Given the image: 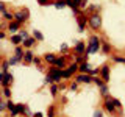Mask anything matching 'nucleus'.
Here are the masks:
<instances>
[{
    "mask_svg": "<svg viewBox=\"0 0 125 117\" xmlns=\"http://www.w3.org/2000/svg\"><path fill=\"white\" fill-rule=\"evenodd\" d=\"M27 19H28V11L27 10H19L14 13V20L19 22V23H23L27 22Z\"/></svg>",
    "mask_w": 125,
    "mask_h": 117,
    "instance_id": "7ed1b4c3",
    "label": "nucleus"
},
{
    "mask_svg": "<svg viewBox=\"0 0 125 117\" xmlns=\"http://www.w3.org/2000/svg\"><path fill=\"white\" fill-rule=\"evenodd\" d=\"M16 105H17V103H13L11 100H10V101H6V106H8V109H10L11 112H13L14 109H16Z\"/></svg>",
    "mask_w": 125,
    "mask_h": 117,
    "instance_id": "c756f323",
    "label": "nucleus"
},
{
    "mask_svg": "<svg viewBox=\"0 0 125 117\" xmlns=\"http://www.w3.org/2000/svg\"><path fill=\"white\" fill-rule=\"evenodd\" d=\"M10 61H3L2 62V75H3V73H8V67H10Z\"/></svg>",
    "mask_w": 125,
    "mask_h": 117,
    "instance_id": "b1692460",
    "label": "nucleus"
},
{
    "mask_svg": "<svg viewBox=\"0 0 125 117\" xmlns=\"http://www.w3.org/2000/svg\"><path fill=\"white\" fill-rule=\"evenodd\" d=\"M94 117H103V114H102L100 111H95V112H94Z\"/></svg>",
    "mask_w": 125,
    "mask_h": 117,
    "instance_id": "79ce46f5",
    "label": "nucleus"
},
{
    "mask_svg": "<svg viewBox=\"0 0 125 117\" xmlns=\"http://www.w3.org/2000/svg\"><path fill=\"white\" fill-rule=\"evenodd\" d=\"M75 52L78 55H84L86 53V45H84V42H77V45H75Z\"/></svg>",
    "mask_w": 125,
    "mask_h": 117,
    "instance_id": "f8f14e48",
    "label": "nucleus"
},
{
    "mask_svg": "<svg viewBox=\"0 0 125 117\" xmlns=\"http://www.w3.org/2000/svg\"><path fill=\"white\" fill-rule=\"evenodd\" d=\"M100 73H102L103 81H105V83H108V81H109V66H102Z\"/></svg>",
    "mask_w": 125,
    "mask_h": 117,
    "instance_id": "9d476101",
    "label": "nucleus"
},
{
    "mask_svg": "<svg viewBox=\"0 0 125 117\" xmlns=\"http://www.w3.org/2000/svg\"><path fill=\"white\" fill-rule=\"evenodd\" d=\"M113 59H114L116 62H124L125 64V58H122V56H113Z\"/></svg>",
    "mask_w": 125,
    "mask_h": 117,
    "instance_id": "72a5a7b5",
    "label": "nucleus"
},
{
    "mask_svg": "<svg viewBox=\"0 0 125 117\" xmlns=\"http://www.w3.org/2000/svg\"><path fill=\"white\" fill-rule=\"evenodd\" d=\"M102 52H103L105 55L109 53V45H108V42H102Z\"/></svg>",
    "mask_w": 125,
    "mask_h": 117,
    "instance_id": "a878e982",
    "label": "nucleus"
},
{
    "mask_svg": "<svg viewBox=\"0 0 125 117\" xmlns=\"http://www.w3.org/2000/svg\"><path fill=\"white\" fill-rule=\"evenodd\" d=\"M67 69H69V70H70L72 73H75L77 70H80V64H77V62H72V64H70Z\"/></svg>",
    "mask_w": 125,
    "mask_h": 117,
    "instance_id": "4be33fe9",
    "label": "nucleus"
},
{
    "mask_svg": "<svg viewBox=\"0 0 125 117\" xmlns=\"http://www.w3.org/2000/svg\"><path fill=\"white\" fill-rule=\"evenodd\" d=\"M50 91H52V95L55 97V95L58 94V86H56V84H52V88H50Z\"/></svg>",
    "mask_w": 125,
    "mask_h": 117,
    "instance_id": "473e14b6",
    "label": "nucleus"
},
{
    "mask_svg": "<svg viewBox=\"0 0 125 117\" xmlns=\"http://www.w3.org/2000/svg\"><path fill=\"white\" fill-rule=\"evenodd\" d=\"M3 95H5V97H11V91H10V88H5V89H3Z\"/></svg>",
    "mask_w": 125,
    "mask_h": 117,
    "instance_id": "e433bc0d",
    "label": "nucleus"
},
{
    "mask_svg": "<svg viewBox=\"0 0 125 117\" xmlns=\"http://www.w3.org/2000/svg\"><path fill=\"white\" fill-rule=\"evenodd\" d=\"M70 91H77V83H72V84H70Z\"/></svg>",
    "mask_w": 125,
    "mask_h": 117,
    "instance_id": "c03bdc74",
    "label": "nucleus"
},
{
    "mask_svg": "<svg viewBox=\"0 0 125 117\" xmlns=\"http://www.w3.org/2000/svg\"><path fill=\"white\" fill-rule=\"evenodd\" d=\"M92 81H94V83H95L97 86H99V88H102L103 84H106V83H105L102 78H99V77H92Z\"/></svg>",
    "mask_w": 125,
    "mask_h": 117,
    "instance_id": "5701e85b",
    "label": "nucleus"
},
{
    "mask_svg": "<svg viewBox=\"0 0 125 117\" xmlns=\"http://www.w3.org/2000/svg\"><path fill=\"white\" fill-rule=\"evenodd\" d=\"M53 114H55V106H53V105H50L49 111H47V117H55Z\"/></svg>",
    "mask_w": 125,
    "mask_h": 117,
    "instance_id": "c85d7f7f",
    "label": "nucleus"
},
{
    "mask_svg": "<svg viewBox=\"0 0 125 117\" xmlns=\"http://www.w3.org/2000/svg\"><path fill=\"white\" fill-rule=\"evenodd\" d=\"M89 75H91V77H95V75H99V69H92L91 72H89Z\"/></svg>",
    "mask_w": 125,
    "mask_h": 117,
    "instance_id": "58836bf2",
    "label": "nucleus"
},
{
    "mask_svg": "<svg viewBox=\"0 0 125 117\" xmlns=\"http://www.w3.org/2000/svg\"><path fill=\"white\" fill-rule=\"evenodd\" d=\"M73 2V5L78 6L80 10H86L88 8V0H72Z\"/></svg>",
    "mask_w": 125,
    "mask_h": 117,
    "instance_id": "4468645a",
    "label": "nucleus"
},
{
    "mask_svg": "<svg viewBox=\"0 0 125 117\" xmlns=\"http://www.w3.org/2000/svg\"><path fill=\"white\" fill-rule=\"evenodd\" d=\"M49 2H50V0H38V3L41 6H47V5H49Z\"/></svg>",
    "mask_w": 125,
    "mask_h": 117,
    "instance_id": "4c0bfd02",
    "label": "nucleus"
},
{
    "mask_svg": "<svg viewBox=\"0 0 125 117\" xmlns=\"http://www.w3.org/2000/svg\"><path fill=\"white\" fill-rule=\"evenodd\" d=\"M5 36H6V33H5V31H2V33H0V39H5Z\"/></svg>",
    "mask_w": 125,
    "mask_h": 117,
    "instance_id": "49530a36",
    "label": "nucleus"
},
{
    "mask_svg": "<svg viewBox=\"0 0 125 117\" xmlns=\"http://www.w3.org/2000/svg\"><path fill=\"white\" fill-rule=\"evenodd\" d=\"M0 109H2V112L5 111V109H8V106H6V103H5V101H2V103H0Z\"/></svg>",
    "mask_w": 125,
    "mask_h": 117,
    "instance_id": "ea45409f",
    "label": "nucleus"
},
{
    "mask_svg": "<svg viewBox=\"0 0 125 117\" xmlns=\"http://www.w3.org/2000/svg\"><path fill=\"white\" fill-rule=\"evenodd\" d=\"M34 42H36V39H34V38H28V39H25L22 44H23V47H25V49H30V47L34 45Z\"/></svg>",
    "mask_w": 125,
    "mask_h": 117,
    "instance_id": "a211bd4d",
    "label": "nucleus"
},
{
    "mask_svg": "<svg viewBox=\"0 0 125 117\" xmlns=\"http://www.w3.org/2000/svg\"><path fill=\"white\" fill-rule=\"evenodd\" d=\"M100 10V5H91V6H89L88 5V11H89V13H97V11H99Z\"/></svg>",
    "mask_w": 125,
    "mask_h": 117,
    "instance_id": "393cba45",
    "label": "nucleus"
},
{
    "mask_svg": "<svg viewBox=\"0 0 125 117\" xmlns=\"http://www.w3.org/2000/svg\"><path fill=\"white\" fill-rule=\"evenodd\" d=\"M73 75V73L72 72H70V70L69 69H66V70H62V78H70V77H72Z\"/></svg>",
    "mask_w": 125,
    "mask_h": 117,
    "instance_id": "7c9ffc66",
    "label": "nucleus"
},
{
    "mask_svg": "<svg viewBox=\"0 0 125 117\" xmlns=\"http://www.w3.org/2000/svg\"><path fill=\"white\" fill-rule=\"evenodd\" d=\"M19 34H21V36H22V39H23V41H25V39H28V38H30V36H28V33H27L25 30H22V31H21V33H19Z\"/></svg>",
    "mask_w": 125,
    "mask_h": 117,
    "instance_id": "c9c22d12",
    "label": "nucleus"
},
{
    "mask_svg": "<svg viewBox=\"0 0 125 117\" xmlns=\"http://www.w3.org/2000/svg\"><path fill=\"white\" fill-rule=\"evenodd\" d=\"M3 19H5V20L13 22V20H14V14H13V13H6V14H3Z\"/></svg>",
    "mask_w": 125,
    "mask_h": 117,
    "instance_id": "cd10ccee",
    "label": "nucleus"
},
{
    "mask_svg": "<svg viewBox=\"0 0 125 117\" xmlns=\"http://www.w3.org/2000/svg\"><path fill=\"white\" fill-rule=\"evenodd\" d=\"M11 42H13L14 45H19V44L23 42V39H22L21 34H13V36H11Z\"/></svg>",
    "mask_w": 125,
    "mask_h": 117,
    "instance_id": "f3484780",
    "label": "nucleus"
},
{
    "mask_svg": "<svg viewBox=\"0 0 125 117\" xmlns=\"http://www.w3.org/2000/svg\"><path fill=\"white\" fill-rule=\"evenodd\" d=\"M34 64H36V66H39V64H41V59H39V58H34Z\"/></svg>",
    "mask_w": 125,
    "mask_h": 117,
    "instance_id": "a18cd8bd",
    "label": "nucleus"
},
{
    "mask_svg": "<svg viewBox=\"0 0 125 117\" xmlns=\"http://www.w3.org/2000/svg\"><path fill=\"white\" fill-rule=\"evenodd\" d=\"M61 50H62V52H67V50H69V47L66 45V44H62V45H61Z\"/></svg>",
    "mask_w": 125,
    "mask_h": 117,
    "instance_id": "37998d69",
    "label": "nucleus"
},
{
    "mask_svg": "<svg viewBox=\"0 0 125 117\" xmlns=\"http://www.w3.org/2000/svg\"><path fill=\"white\" fill-rule=\"evenodd\" d=\"M22 112H28V108H27L23 103H17V105H16V109H14L13 112H11V116H14V117H16V116L22 114Z\"/></svg>",
    "mask_w": 125,
    "mask_h": 117,
    "instance_id": "0eeeda50",
    "label": "nucleus"
},
{
    "mask_svg": "<svg viewBox=\"0 0 125 117\" xmlns=\"http://www.w3.org/2000/svg\"><path fill=\"white\" fill-rule=\"evenodd\" d=\"M49 73L52 75L55 83H60V81H61V78H62V70L61 69H58V67H55V66H53V67L49 69Z\"/></svg>",
    "mask_w": 125,
    "mask_h": 117,
    "instance_id": "20e7f679",
    "label": "nucleus"
},
{
    "mask_svg": "<svg viewBox=\"0 0 125 117\" xmlns=\"http://www.w3.org/2000/svg\"><path fill=\"white\" fill-rule=\"evenodd\" d=\"M52 83H53V78H52V75L49 73V75L45 77V84H52Z\"/></svg>",
    "mask_w": 125,
    "mask_h": 117,
    "instance_id": "f704fd0d",
    "label": "nucleus"
},
{
    "mask_svg": "<svg viewBox=\"0 0 125 117\" xmlns=\"http://www.w3.org/2000/svg\"><path fill=\"white\" fill-rule=\"evenodd\" d=\"M91 64H89V62L88 61H84V62H81V64H80V72L81 73H89V72H91Z\"/></svg>",
    "mask_w": 125,
    "mask_h": 117,
    "instance_id": "ddd939ff",
    "label": "nucleus"
},
{
    "mask_svg": "<svg viewBox=\"0 0 125 117\" xmlns=\"http://www.w3.org/2000/svg\"><path fill=\"white\" fill-rule=\"evenodd\" d=\"M88 44H89V45H88V49H86V55H91V53H97V52H99L102 42H100L99 36H92L91 39H89Z\"/></svg>",
    "mask_w": 125,
    "mask_h": 117,
    "instance_id": "f257e3e1",
    "label": "nucleus"
},
{
    "mask_svg": "<svg viewBox=\"0 0 125 117\" xmlns=\"http://www.w3.org/2000/svg\"><path fill=\"white\" fill-rule=\"evenodd\" d=\"M113 103H114V106L117 109H122V103H120V100H117V98H113Z\"/></svg>",
    "mask_w": 125,
    "mask_h": 117,
    "instance_id": "2f4dec72",
    "label": "nucleus"
},
{
    "mask_svg": "<svg viewBox=\"0 0 125 117\" xmlns=\"http://www.w3.org/2000/svg\"><path fill=\"white\" fill-rule=\"evenodd\" d=\"M0 10H2V16L8 13V11H6V6H5V5H0Z\"/></svg>",
    "mask_w": 125,
    "mask_h": 117,
    "instance_id": "a19ab883",
    "label": "nucleus"
},
{
    "mask_svg": "<svg viewBox=\"0 0 125 117\" xmlns=\"http://www.w3.org/2000/svg\"><path fill=\"white\" fill-rule=\"evenodd\" d=\"M100 94H102L103 97H108V86H106V84H103V86L100 88Z\"/></svg>",
    "mask_w": 125,
    "mask_h": 117,
    "instance_id": "bb28decb",
    "label": "nucleus"
},
{
    "mask_svg": "<svg viewBox=\"0 0 125 117\" xmlns=\"http://www.w3.org/2000/svg\"><path fill=\"white\" fill-rule=\"evenodd\" d=\"M11 83H13V73H3L2 75V86L3 88H10Z\"/></svg>",
    "mask_w": 125,
    "mask_h": 117,
    "instance_id": "6e6552de",
    "label": "nucleus"
},
{
    "mask_svg": "<svg viewBox=\"0 0 125 117\" xmlns=\"http://www.w3.org/2000/svg\"><path fill=\"white\" fill-rule=\"evenodd\" d=\"M55 8H58V10H62V8L66 6V0H55Z\"/></svg>",
    "mask_w": 125,
    "mask_h": 117,
    "instance_id": "aec40b11",
    "label": "nucleus"
},
{
    "mask_svg": "<svg viewBox=\"0 0 125 117\" xmlns=\"http://www.w3.org/2000/svg\"><path fill=\"white\" fill-rule=\"evenodd\" d=\"M44 59L49 62V64H55V61H56V56H55L53 53H47V55H44Z\"/></svg>",
    "mask_w": 125,
    "mask_h": 117,
    "instance_id": "6ab92c4d",
    "label": "nucleus"
},
{
    "mask_svg": "<svg viewBox=\"0 0 125 117\" xmlns=\"http://www.w3.org/2000/svg\"><path fill=\"white\" fill-rule=\"evenodd\" d=\"M105 109H106V111L108 112H111V114H113V112H116V106H114V103H113V98H111V97H105Z\"/></svg>",
    "mask_w": 125,
    "mask_h": 117,
    "instance_id": "423d86ee",
    "label": "nucleus"
},
{
    "mask_svg": "<svg viewBox=\"0 0 125 117\" xmlns=\"http://www.w3.org/2000/svg\"><path fill=\"white\" fill-rule=\"evenodd\" d=\"M33 117H42V112H36V114H34Z\"/></svg>",
    "mask_w": 125,
    "mask_h": 117,
    "instance_id": "de8ad7c7",
    "label": "nucleus"
},
{
    "mask_svg": "<svg viewBox=\"0 0 125 117\" xmlns=\"http://www.w3.org/2000/svg\"><path fill=\"white\" fill-rule=\"evenodd\" d=\"M77 81L78 83H91L92 81V77L89 75V73H80V75H77Z\"/></svg>",
    "mask_w": 125,
    "mask_h": 117,
    "instance_id": "1a4fd4ad",
    "label": "nucleus"
},
{
    "mask_svg": "<svg viewBox=\"0 0 125 117\" xmlns=\"http://www.w3.org/2000/svg\"><path fill=\"white\" fill-rule=\"evenodd\" d=\"M23 61L25 62H33L34 61V53L31 52V50H27L25 55H23Z\"/></svg>",
    "mask_w": 125,
    "mask_h": 117,
    "instance_id": "dca6fc26",
    "label": "nucleus"
},
{
    "mask_svg": "<svg viewBox=\"0 0 125 117\" xmlns=\"http://www.w3.org/2000/svg\"><path fill=\"white\" fill-rule=\"evenodd\" d=\"M33 38L38 39V41H44V34H42L39 30H34V31H33Z\"/></svg>",
    "mask_w": 125,
    "mask_h": 117,
    "instance_id": "412c9836",
    "label": "nucleus"
},
{
    "mask_svg": "<svg viewBox=\"0 0 125 117\" xmlns=\"http://www.w3.org/2000/svg\"><path fill=\"white\" fill-rule=\"evenodd\" d=\"M89 25H91L92 30H99L100 27H102V17H100V14L94 13V14L89 16Z\"/></svg>",
    "mask_w": 125,
    "mask_h": 117,
    "instance_id": "f03ea898",
    "label": "nucleus"
},
{
    "mask_svg": "<svg viewBox=\"0 0 125 117\" xmlns=\"http://www.w3.org/2000/svg\"><path fill=\"white\" fill-rule=\"evenodd\" d=\"M19 27H21V23L19 22H10V25H8V30H10V33H16V31H19Z\"/></svg>",
    "mask_w": 125,
    "mask_h": 117,
    "instance_id": "2eb2a0df",
    "label": "nucleus"
},
{
    "mask_svg": "<svg viewBox=\"0 0 125 117\" xmlns=\"http://www.w3.org/2000/svg\"><path fill=\"white\" fill-rule=\"evenodd\" d=\"M77 22H78V30H80V31H84L86 23L89 22V17H86V16L81 13V14H78V16H77Z\"/></svg>",
    "mask_w": 125,
    "mask_h": 117,
    "instance_id": "39448f33",
    "label": "nucleus"
},
{
    "mask_svg": "<svg viewBox=\"0 0 125 117\" xmlns=\"http://www.w3.org/2000/svg\"><path fill=\"white\" fill-rule=\"evenodd\" d=\"M55 67H58V69H61V70H64L66 67V58L64 56H61V58H56V61H55Z\"/></svg>",
    "mask_w": 125,
    "mask_h": 117,
    "instance_id": "9b49d317",
    "label": "nucleus"
}]
</instances>
